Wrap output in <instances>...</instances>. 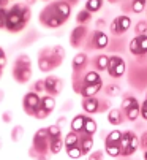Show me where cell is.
<instances>
[{"label":"cell","instance_id":"cell-1","mask_svg":"<svg viewBox=\"0 0 147 160\" xmlns=\"http://www.w3.org/2000/svg\"><path fill=\"white\" fill-rule=\"evenodd\" d=\"M30 16H32L30 8H27L22 3L13 5L8 11H5V8H2L0 10V18H2L0 27L7 29L10 32H19V30H22L24 27H26Z\"/></svg>","mask_w":147,"mask_h":160},{"label":"cell","instance_id":"cell-2","mask_svg":"<svg viewBox=\"0 0 147 160\" xmlns=\"http://www.w3.org/2000/svg\"><path fill=\"white\" fill-rule=\"evenodd\" d=\"M70 13H71V7L68 3L54 2L51 5H47L46 8H43V11L40 13V24L49 29L60 27L70 18Z\"/></svg>","mask_w":147,"mask_h":160},{"label":"cell","instance_id":"cell-3","mask_svg":"<svg viewBox=\"0 0 147 160\" xmlns=\"http://www.w3.org/2000/svg\"><path fill=\"white\" fill-rule=\"evenodd\" d=\"M65 57V51L62 46H54V48H46L40 52L38 57V67L41 72H52L57 68Z\"/></svg>","mask_w":147,"mask_h":160},{"label":"cell","instance_id":"cell-4","mask_svg":"<svg viewBox=\"0 0 147 160\" xmlns=\"http://www.w3.org/2000/svg\"><path fill=\"white\" fill-rule=\"evenodd\" d=\"M13 78L19 84H26V82L30 81V78H32V63H30V59L26 54H21L19 57H16L14 67H13Z\"/></svg>","mask_w":147,"mask_h":160},{"label":"cell","instance_id":"cell-5","mask_svg":"<svg viewBox=\"0 0 147 160\" xmlns=\"http://www.w3.org/2000/svg\"><path fill=\"white\" fill-rule=\"evenodd\" d=\"M51 140L47 128H40L33 136V149L30 151V155H35L37 158L40 155H46L47 151H51Z\"/></svg>","mask_w":147,"mask_h":160},{"label":"cell","instance_id":"cell-6","mask_svg":"<svg viewBox=\"0 0 147 160\" xmlns=\"http://www.w3.org/2000/svg\"><path fill=\"white\" fill-rule=\"evenodd\" d=\"M139 148V138L131 132H124V135H122V140H120V155L124 157H130L133 155Z\"/></svg>","mask_w":147,"mask_h":160},{"label":"cell","instance_id":"cell-7","mask_svg":"<svg viewBox=\"0 0 147 160\" xmlns=\"http://www.w3.org/2000/svg\"><path fill=\"white\" fill-rule=\"evenodd\" d=\"M120 109L124 111L127 121H136L141 116V106H139V103L135 97H127L124 102H122Z\"/></svg>","mask_w":147,"mask_h":160},{"label":"cell","instance_id":"cell-8","mask_svg":"<svg viewBox=\"0 0 147 160\" xmlns=\"http://www.w3.org/2000/svg\"><path fill=\"white\" fill-rule=\"evenodd\" d=\"M40 105H41V97H40L37 92H33V90L27 92L26 97H24V100H22V106H24V111H26V114H29V116H33V118H35L37 111L40 109Z\"/></svg>","mask_w":147,"mask_h":160},{"label":"cell","instance_id":"cell-9","mask_svg":"<svg viewBox=\"0 0 147 160\" xmlns=\"http://www.w3.org/2000/svg\"><path fill=\"white\" fill-rule=\"evenodd\" d=\"M108 73L111 78L117 79L122 78L125 73V60L120 56H111L109 57V67H108Z\"/></svg>","mask_w":147,"mask_h":160},{"label":"cell","instance_id":"cell-10","mask_svg":"<svg viewBox=\"0 0 147 160\" xmlns=\"http://www.w3.org/2000/svg\"><path fill=\"white\" fill-rule=\"evenodd\" d=\"M54 108H56V98L51 97V95H43V97H41L40 109L37 111L35 118H37V119H46L49 114L52 112Z\"/></svg>","mask_w":147,"mask_h":160},{"label":"cell","instance_id":"cell-11","mask_svg":"<svg viewBox=\"0 0 147 160\" xmlns=\"http://www.w3.org/2000/svg\"><path fill=\"white\" fill-rule=\"evenodd\" d=\"M63 89V81L59 78V76H47L44 79V90L47 92V95L51 97H57Z\"/></svg>","mask_w":147,"mask_h":160},{"label":"cell","instance_id":"cell-12","mask_svg":"<svg viewBox=\"0 0 147 160\" xmlns=\"http://www.w3.org/2000/svg\"><path fill=\"white\" fill-rule=\"evenodd\" d=\"M131 26V19L125 14H122V16H117L112 22H111V32L114 35H124Z\"/></svg>","mask_w":147,"mask_h":160},{"label":"cell","instance_id":"cell-13","mask_svg":"<svg viewBox=\"0 0 147 160\" xmlns=\"http://www.w3.org/2000/svg\"><path fill=\"white\" fill-rule=\"evenodd\" d=\"M130 52L133 56L147 54V35H138L130 41Z\"/></svg>","mask_w":147,"mask_h":160},{"label":"cell","instance_id":"cell-14","mask_svg":"<svg viewBox=\"0 0 147 160\" xmlns=\"http://www.w3.org/2000/svg\"><path fill=\"white\" fill-rule=\"evenodd\" d=\"M108 43H109V38L105 32L101 30H95L92 35H90V48H95V49H105L108 46Z\"/></svg>","mask_w":147,"mask_h":160},{"label":"cell","instance_id":"cell-15","mask_svg":"<svg viewBox=\"0 0 147 160\" xmlns=\"http://www.w3.org/2000/svg\"><path fill=\"white\" fill-rule=\"evenodd\" d=\"M87 27L86 26H78V27H75L71 30V33H70V44L73 48H78L79 44L86 40V37H87Z\"/></svg>","mask_w":147,"mask_h":160},{"label":"cell","instance_id":"cell-16","mask_svg":"<svg viewBox=\"0 0 147 160\" xmlns=\"http://www.w3.org/2000/svg\"><path fill=\"white\" fill-rule=\"evenodd\" d=\"M101 86H103V82H98V84H89V86H82V87L79 89V92H78V94H81L84 98L95 97V95H96V92H100V90H101Z\"/></svg>","mask_w":147,"mask_h":160},{"label":"cell","instance_id":"cell-17","mask_svg":"<svg viewBox=\"0 0 147 160\" xmlns=\"http://www.w3.org/2000/svg\"><path fill=\"white\" fill-rule=\"evenodd\" d=\"M87 65V54L86 52H79L75 56V59H73V72L75 73H81L84 72V68Z\"/></svg>","mask_w":147,"mask_h":160},{"label":"cell","instance_id":"cell-18","mask_svg":"<svg viewBox=\"0 0 147 160\" xmlns=\"http://www.w3.org/2000/svg\"><path fill=\"white\" fill-rule=\"evenodd\" d=\"M124 118H125L124 111L119 109V108H112V109L108 112V122L112 124V125H120V124H124Z\"/></svg>","mask_w":147,"mask_h":160},{"label":"cell","instance_id":"cell-19","mask_svg":"<svg viewBox=\"0 0 147 160\" xmlns=\"http://www.w3.org/2000/svg\"><path fill=\"white\" fill-rule=\"evenodd\" d=\"M82 108H84L86 112H89V114H93V112L101 111V109H100V100L95 98V97L84 98V100H82Z\"/></svg>","mask_w":147,"mask_h":160},{"label":"cell","instance_id":"cell-20","mask_svg":"<svg viewBox=\"0 0 147 160\" xmlns=\"http://www.w3.org/2000/svg\"><path fill=\"white\" fill-rule=\"evenodd\" d=\"M93 148V138L90 135H81V140H79V149L82 152V155H87Z\"/></svg>","mask_w":147,"mask_h":160},{"label":"cell","instance_id":"cell-21","mask_svg":"<svg viewBox=\"0 0 147 160\" xmlns=\"http://www.w3.org/2000/svg\"><path fill=\"white\" fill-rule=\"evenodd\" d=\"M79 140H81V136L78 135V132H73V130H71L68 135H65V138H63V141H65V149L79 146Z\"/></svg>","mask_w":147,"mask_h":160},{"label":"cell","instance_id":"cell-22","mask_svg":"<svg viewBox=\"0 0 147 160\" xmlns=\"http://www.w3.org/2000/svg\"><path fill=\"white\" fill-rule=\"evenodd\" d=\"M86 119L87 116H84V114H78V116L73 118L71 121V130L73 132H84V127H86Z\"/></svg>","mask_w":147,"mask_h":160},{"label":"cell","instance_id":"cell-23","mask_svg":"<svg viewBox=\"0 0 147 160\" xmlns=\"http://www.w3.org/2000/svg\"><path fill=\"white\" fill-rule=\"evenodd\" d=\"M108 67H109V56H98V57H95V60H93V68L95 70H108Z\"/></svg>","mask_w":147,"mask_h":160},{"label":"cell","instance_id":"cell-24","mask_svg":"<svg viewBox=\"0 0 147 160\" xmlns=\"http://www.w3.org/2000/svg\"><path fill=\"white\" fill-rule=\"evenodd\" d=\"M98 82H103L98 72H87L82 78V86H89V84H98Z\"/></svg>","mask_w":147,"mask_h":160},{"label":"cell","instance_id":"cell-25","mask_svg":"<svg viewBox=\"0 0 147 160\" xmlns=\"http://www.w3.org/2000/svg\"><path fill=\"white\" fill-rule=\"evenodd\" d=\"M122 132H119V130H112L108 136H106V140H105V144H117V143H120V140H122Z\"/></svg>","mask_w":147,"mask_h":160},{"label":"cell","instance_id":"cell-26","mask_svg":"<svg viewBox=\"0 0 147 160\" xmlns=\"http://www.w3.org/2000/svg\"><path fill=\"white\" fill-rule=\"evenodd\" d=\"M103 7V2L101 0H87L86 2V10L89 13H96L100 11V8Z\"/></svg>","mask_w":147,"mask_h":160},{"label":"cell","instance_id":"cell-27","mask_svg":"<svg viewBox=\"0 0 147 160\" xmlns=\"http://www.w3.org/2000/svg\"><path fill=\"white\" fill-rule=\"evenodd\" d=\"M76 21H78V24H79V26H84V24H87V22L92 21V13H89L87 10H82V11L78 13Z\"/></svg>","mask_w":147,"mask_h":160},{"label":"cell","instance_id":"cell-28","mask_svg":"<svg viewBox=\"0 0 147 160\" xmlns=\"http://www.w3.org/2000/svg\"><path fill=\"white\" fill-rule=\"evenodd\" d=\"M63 144H65V141L62 140V136H59V138H52L51 140V154H59L62 151Z\"/></svg>","mask_w":147,"mask_h":160},{"label":"cell","instance_id":"cell-29","mask_svg":"<svg viewBox=\"0 0 147 160\" xmlns=\"http://www.w3.org/2000/svg\"><path fill=\"white\" fill-rule=\"evenodd\" d=\"M95 132H96V122L92 119V118H87L86 119V127H84V132L82 133H86V135H95Z\"/></svg>","mask_w":147,"mask_h":160},{"label":"cell","instance_id":"cell-30","mask_svg":"<svg viewBox=\"0 0 147 160\" xmlns=\"http://www.w3.org/2000/svg\"><path fill=\"white\" fill-rule=\"evenodd\" d=\"M105 151L111 157H119L120 155V143H117V144H105Z\"/></svg>","mask_w":147,"mask_h":160},{"label":"cell","instance_id":"cell-31","mask_svg":"<svg viewBox=\"0 0 147 160\" xmlns=\"http://www.w3.org/2000/svg\"><path fill=\"white\" fill-rule=\"evenodd\" d=\"M66 154H68V157H71V158H75V160H76V158H81V157H82V152H81L79 146L66 149Z\"/></svg>","mask_w":147,"mask_h":160},{"label":"cell","instance_id":"cell-32","mask_svg":"<svg viewBox=\"0 0 147 160\" xmlns=\"http://www.w3.org/2000/svg\"><path fill=\"white\" fill-rule=\"evenodd\" d=\"M135 32H136V37L138 35H145V32H147V22L145 21H139L136 24V27H135Z\"/></svg>","mask_w":147,"mask_h":160},{"label":"cell","instance_id":"cell-33","mask_svg":"<svg viewBox=\"0 0 147 160\" xmlns=\"http://www.w3.org/2000/svg\"><path fill=\"white\" fill-rule=\"evenodd\" d=\"M47 132L51 135V138H59V136H62V130H60L59 125H49Z\"/></svg>","mask_w":147,"mask_h":160},{"label":"cell","instance_id":"cell-34","mask_svg":"<svg viewBox=\"0 0 147 160\" xmlns=\"http://www.w3.org/2000/svg\"><path fill=\"white\" fill-rule=\"evenodd\" d=\"M145 5H147V3L144 2V0H136V2L131 3V8H133L135 13H142L144 8H145Z\"/></svg>","mask_w":147,"mask_h":160},{"label":"cell","instance_id":"cell-35","mask_svg":"<svg viewBox=\"0 0 147 160\" xmlns=\"http://www.w3.org/2000/svg\"><path fill=\"white\" fill-rule=\"evenodd\" d=\"M119 90H120L119 86H108V87H106V94H108L109 97H114L115 94H119Z\"/></svg>","mask_w":147,"mask_h":160},{"label":"cell","instance_id":"cell-36","mask_svg":"<svg viewBox=\"0 0 147 160\" xmlns=\"http://www.w3.org/2000/svg\"><path fill=\"white\" fill-rule=\"evenodd\" d=\"M139 148H142V149L147 151V132H144L141 135V138H139Z\"/></svg>","mask_w":147,"mask_h":160},{"label":"cell","instance_id":"cell-37","mask_svg":"<svg viewBox=\"0 0 147 160\" xmlns=\"http://www.w3.org/2000/svg\"><path fill=\"white\" fill-rule=\"evenodd\" d=\"M89 160H103V151H95L93 154H90Z\"/></svg>","mask_w":147,"mask_h":160},{"label":"cell","instance_id":"cell-38","mask_svg":"<svg viewBox=\"0 0 147 160\" xmlns=\"http://www.w3.org/2000/svg\"><path fill=\"white\" fill-rule=\"evenodd\" d=\"M5 65H7V56L3 49H0V70H3Z\"/></svg>","mask_w":147,"mask_h":160},{"label":"cell","instance_id":"cell-39","mask_svg":"<svg viewBox=\"0 0 147 160\" xmlns=\"http://www.w3.org/2000/svg\"><path fill=\"white\" fill-rule=\"evenodd\" d=\"M44 89V81H37L35 82V89H33V92H41V90Z\"/></svg>","mask_w":147,"mask_h":160},{"label":"cell","instance_id":"cell-40","mask_svg":"<svg viewBox=\"0 0 147 160\" xmlns=\"http://www.w3.org/2000/svg\"><path fill=\"white\" fill-rule=\"evenodd\" d=\"M141 116H142V119H145V121H147V108H145V106H142V105H141Z\"/></svg>","mask_w":147,"mask_h":160},{"label":"cell","instance_id":"cell-41","mask_svg":"<svg viewBox=\"0 0 147 160\" xmlns=\"http://www.w3.org/2000/svg\"><path fill=\"white\" fill-rule=\"evenodd\" d=\"M142 106H145V108H147V98H145V100L142 102Z\"/></svg>","mask_w":147,"mask_h":160},{"label":"cell","instance_id":"cell-42","mask_svg":"<svg viewBox=\"0 0 147 160\" xmlns=\"http://www.w3.org/2000/svg\"><path fill=\"white\" fill-rule=\"evenodd\" d=\"M144 160H147V151L144 152Z\"/></svg>","mask_w":147,"mask_h":160}]
</instances>
